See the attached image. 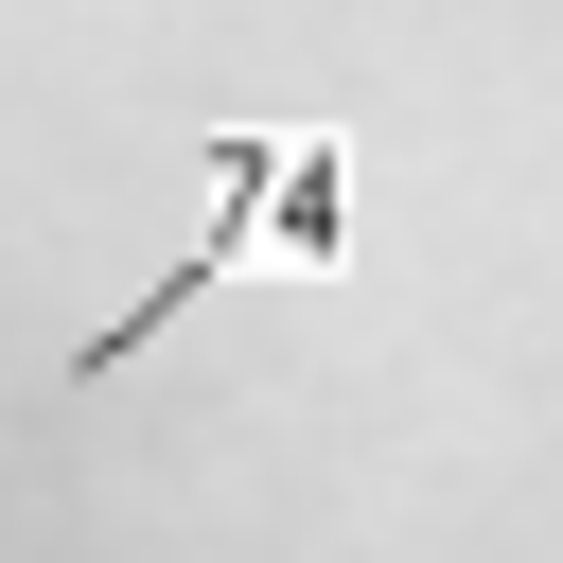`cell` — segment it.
Returning a JSON list of instances; mask_svg holds the SVG:
<instances>
[{
  "label": "cell",
  "instance_id": "6da1fadb",
  "mask_svg": "<svg viewBox=\"0 0 563 563\" xmlns=\"http://www.w3.org/2000/svg\"><path fill=\"white\" fill-rule=\"evenodd\" d=\"M246 264H352V158H334V141H282V123H229V141H211V229H194V264H176L158 299H123L106 334H70V387L141 369V334H158L176 299L246 282Z\"/></svg>",
  "mask_w": 563,
  "mask_h": 563
}]
</instances>
